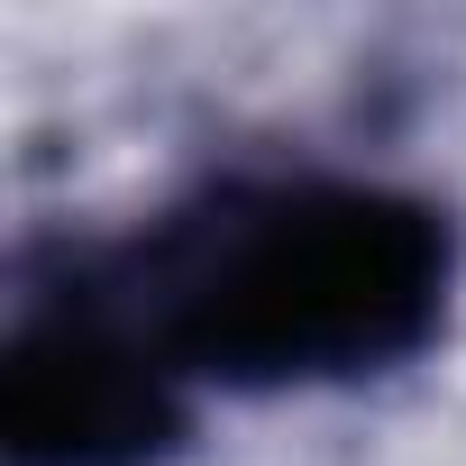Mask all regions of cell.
<instances>
[{
  "mask_svg": "<svg viewBox=\"0 0 466 466\" xmlns=\"http://www.w3.org/2000/svg\"><path fill=\"white\" fill-rule=\"evenodd\" d=\"M92 284L183 384L302 393L411 366L448 329L457 228L439 201L348 174L210 183L92 257Z\"/></svg>",
  "mask_w": 466,
  "mask_h": 466,
  "instance_id": "1",
  "label": "cell"
},
{
  "mask_svg": "<svg viewBox=\"0 0 466 466\" xmlns=\"http://www.w3.org/2000/svg\"><path fill=\"white\" fill-rule=\"evenodd\" d=\"M192 430V384L74 266L19 302L0 339V466H165Z\"/></svg>",
  "mask_w": 466,
  "mask_h": 466,
  "instance_id": "2",
  "label": "cell"
}]
</instances>
